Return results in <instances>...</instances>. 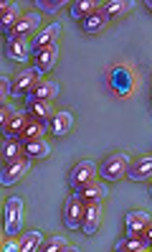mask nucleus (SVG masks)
Returning a JSON list of instances; mask_svg holds the SVG:
<instances>
[{"mask_svg":"<svg viewBox=\"0 0 152 252\" xmlns=\"http://www.w3.org/2000/svg\"><path fill=\"white\" fill-rule=\"evenodd\" d=\"M56 94H58V84H56V82H38L33 90L25 94V105H30V102H36V99L51 102Z\"/></svg>","mask_w":152,"mask_h":252,"instance_id":"nucleus-11","label":"nucleus"},{"mask_svg":"<svg viewBox=\"0 0 152 252\" xmlns=\"http://www.w3.org/2000/svg\"><path fill=\"white\" fill-rule=\"evenodd\" d=\"M147 247H150V242L142 234L140 237H127V240L117 242V250H147Z\"/></svg>","mask_w":152,"mask_h":252,"instance_id":"nucleus-25","label":"nucleus"},{"mask_svg":"<svg viewBox=\"0 0 152 252\" xmlns=\"http://www.w3.org/2000/svg\"><path fill=\"white\" fill-rule=\"evenodd\" d=\"M145 5H147V8H150V10H152V0H147V3H145Z\"/></svg>","mask_w":152,"mask_h":252,"instance_id":"nucleus-33","label":"nucleus"},{"mask_svg":"<svg viewBox=\"0 0 152 252\" xmlns=\"http://www.w3.org/2000/svg\"><path fill=\"white\" fill-rule=\"evenodd\" d=\"M71 127H74V115H71V112H56V115H53V120H51V132H53L56 138L69 135Z\"/></svg>","mask_w":152,"mask_h":252,"instance_id":"nucleus-18","label":"nucleus"},{"mask_svg":"<svg viewBox=\"0 0 152 252\" xmlns=\"http://www.w3.org/2000/svg\"><path fill=\"white\" fill-rule=\"evenodd\" d=\"M38 26H41V16H38V13H25V16H21L18 23H15L13 36H23L25 38L28 33H33Z\"/></svg>","mask_w":152,"mask_h":252,"instance_id":"nucleus-17","label":"nucleus"},{"mask_svg":"<svg viewBox=\"0 0 152 252\" xmlns=\"http://www.w3.org/2000/svg\"><path fill=\"white\" fill-rule=\"evenodd\" d=\"M127 168H129V156L127 153H112L99 166V176L104 181H119L127 173Z\"/></svg>","mask_w":152,"mask_h":252,"instance_id":"nucleus-3","label":"nucleus"},{"mask_svg":"<svg viewBox=\"0 0 152 252\" xmlns=\"http://www.w3.org/2000/svg\"><path fill=\"white\" fill-rule=\"evenodd\" d=\"M150 247H152V242H150Z\"/></svg>","mask_w":152,"mask_h":252,"instance_id":"nucleus-35","label":"nucleus"},{"mask_svg":"<svg viewBox=\"0 0 152 252\" xmlns=\"http://www.w3.org/2000/svg\"><path fill=\"white\" fill-rule=\"evenodd\" d=\"M58 33H61V23H51V26H46L43 31L30 41V51H33V56L38 54V51H43L46 46H51V43H56V38H58Z\"/></svg>","mask_w":152,"mask_h":252,"instance_id":"nucleus-7","label":"nucleus"},{"mask_svg":"<svg viewBox=\"0 0 152 252\" xmlns=\"http://www.w3.org/2000/svg\"><path fill=\"white\" fill-rule=\"evenodd\" d=\"M41 242H43V234L38 229L28 232V234H23V240H21V252H36V250H41Z\"/></svg>","mask_w":152,"mask_h":252,"instance_id":"nucleus-23","label":"nucleus"},{"mask_svg":"<svg viewBox=\"0 0 152 252\" xmlns=\"http://www.w3.org/2000/svg\"><path fill=\"white\" fill-rule=\"evenodd\" d=\"M28 168H30V158L10 160L8 166L3 168V173H0V184H3V186H13L15 181H21V179H23Z\"/></svg>","mask_w":152,"mask_h":252,"instance_id":"nucleus-5","label":"nucleus"},{"mask_svg":"<svg viewBox=\"0 0 152 252\" xmlns=\"http://www.w3.org/2000/svg\"><path fill=\"white\" fill-rule=\"evenodd\" d=\"M150 217L145 212H129L125 217V229H127V237H140L145 234V227H147Z\"/></svg>","mask_w":152,"mask_h":252,"instance_id":"nucleus-15","label":"nucleus"},{"mask_svg":"<svg viewBox=\"0 0 152 252\" xmlns=\"http://www.w3.org/2000/svg\"><path fill=\"white\" fill-rule=\"evenodd\" d=\"M28 120H30L28 115H15V117H10V120L3 125L5 140H21V138H23V130H25V125H28Z\"/></svg>","mask_w":152,"mask_h":252,"instance_id":"nucleus-16","label":"nucleus"},{"mask_svg":"<svg viewBox=\"0 0 152 252\" xmlns=\"http://www.w3.org/2000/svg\"><path fill=\"white\" fill-rule=\"evenodd\" d=\"M36 5H38L43 13H56L61 5H66V3H64V0H38Z\"/></svg>","mask_w":152,"mask_h":252,"instance_id":"nucleus-29","label":"nucleus"},{"mask_svg":"<svg viewBox=\"0 0 152 252\" xmlns=\"http://www.w3.org/2000/svg\"><path fill=\"white\" fill-rule=\"evenodd\" d=\"M33 62H36L38 74H43V71H51V69L56 66V62H58V46H56V43H51V46H46L43 51H38V54L33 56Z\"/></svg>","mask_w":152,"mask_h":252,"instance_id":"nucleus-12","label":"nucleus"},{"mask_svg":"<svg viewBox=\"0 0 152 252\" xmlns=\"http://www.w3.org/2000/svg\"><path fill=\"white\" fill-rule=\"evenodd\" d=\"M106 21H109V18H106L104 8H99L97 13H91L89 18H84V21H81V31H84V33H99L101 28L106 26Z\"/></svg>","mask_w":152,"mask_h":252,"instance_id":"nucleus-19","label":"nucleus"},{"mask_svg":"<svg viewBox=\"0 0 152 252\" xmlns=\"http://www.w3.org/2000/svg\"><path fill=\"white\" fill-rule=\"evenodd\" d=\"M43 130H46V125H41V123H36V120H28V125H25V130H23V138L21 140H36V138H41L43 135Z\"/></svg>","mask_w":152,"mask_h":252,"instance_id":"nucleus-26","label":"nucleus"},{"mask_svg":"<svg viewBox=\"0 0 152 252\" xmlns=\"http://www.w3.org/2000/svg\"><path fill=\"white\" fill-rule=\"evenodd\" d=\"M142 237H145L147 242H152V219L147 221V227H145V234H142Z\"/></svg>","mask_w":152,"mask_h":252,"instance_id":"nucleus-32","label":"nucleus"},{"mask_svg":"<svg viewBox=\"0 0 152 252\" xmlns=\"http://www.w3.org/2000/svg\"><path fill=\"white\" fill-rule=\"evenodd\" d=\"M99 219H101V209L97 201H86V209H84V219H81V232L86 237H91L99 229Z\"/></svg>","mask_w":152,"mask_h":252,"instance_id":"nucleus-9","label":"nucleus"},{"mask_svg":"<svg viewBox=\"0 0 152 252\" xmlns=\"http://www.w3.org/2000/svg\"><path fill=\"white\" fill-rule=\"evenodd\" d=\"M84 209H86L84 196L79 194V191H74V194L66 199V204H64V224H66V229H81Z\"/></svg>","mask_w":152,"mask_h":252,"instance_id":"nucleus-2","label":"nucleus"},{"mask_svg":"<svg viewBox=\"0 0 152 252\" xmlns=\"http://www.w3.org/2000/svg\"><path fill=\"white\" fill-rule=\"evenodd\" d=\"M23 151H25V158H49L51 156V145L46 143V140H41V138H36V140H28L25 145H23Z\"/></svg>","mask_w":152,"mask_h":252,"instance_id":"nucleus-20","label":"nucleus"},{"mask_svg":"<svg viewBox=\"0 0 152 252\" xmlns=\"http://www.w3.org/2000/svg\"><path fill=\"white\" fill-rule=\"evenodd\" d=\"M101 3H97V0H79V3H71V18L76 21H84L89 18L91 13H97Z\"/></svg>","mask_w":152,"mask_h":252,"instance_id":"nucleus-21","label":"nucleus"},{"mask_svg":"<svg viewBox=\"0 0 152 252\" xmlns=\"http://www.w3.org/2000/svg\"><path fill=\"white\" fill-rule=\"evenodd\" d=\"M129 8L132 3H127V0H112V3L104 5V13H106V18H117V16H125Z\"/></svg>","mask_w":152,"mask_h":252,"instance_id":"nucleus-24","label":"nucleus"},{"mask_svg":"<svg viewBox=\"0 0 152 252\" xmlns=\"http://www.w3.org/2000/svg\"><path fill=\"white\" fill-rule=\"evenodd\" d=\"M25 115L30 117V120H36L41 125H49L53 120V112H51V102H43V99H36L30 102V105H25Z\"/></svg>","mask_w":152,"mask_h":252,"instance_id":"nucleus-10","label":"nucleus"},{"mask_svg":"<svg viewBox=\"0 0 152 252\" xmlns=\"http://www.w3.org/2000/svg\"><path fill=\"white\" fill-rule=\"evenodd\" d=\"M0 87H3V90H0L3 99H8V94H13V90H10V79H8V77H3V79H0Z\"/></svg>","mask_w":152,"mask_h":252,"instance_id":"nucleus-30","label":"nucleus"},{"mask_svg":"<svg viewBox=\"0 0 152 252\" xmlns=\"http://www.w3.org/2000/svg\"><path fill=\"white\" fill-rule=\"evenodd\" d=\"M125 176L129 181H145V179H150V176H152V156H145L140 160H134L132 166L127 168Z\"/></svg>","mask_w":152,"mask_h":252,"instance_id":"nucleus-14","label":"nucleus"},{"mask_svg":"<svg viewBox=\"0 0 152 252\" xmlns=\"http://www.w3.org/2000/svg\"><path fill=\"white\" fill-rule=\"evenodd\" d=\"M18 23V5L15 3H0V26H3V33L13 36V28Z\"/></svg>","mask_w":152,"mask_h":252,"instance_id":"nucleus-13","label":"nucleus"},{"mask_svg":"<svg viewBox=\"0 0 152 252\" xmlns=\"http://www.w3.org/2000/svg\"><path fill=\"white\" fill-rule=\"evenodd\" d=\"M3 229L8 237H15L23 229V199L10 196L5 201V214H3Z\"/></svg>","mask_w":152,"mask_h":252,"instance_id":"nucleus-1","label":"nucleus"},{"mask_svg":"<svg viewBox=\"0 0 152 252\" xmlns=\"http://www.w3.org/2000/svg\"><path fill=\"white\" fill-rule=\"evenodd\" d=\"M5 54H8V59H10V62L25 64L28 59H30V54H33V51H30V41H25L23 36H10Z\"/></svg>","mask_w":152,"mask_h":252,"instance_id":"nucleus-6","label":"nucleus"},{"mask_svg":"<svg viewBox=\"0 0 152 252\" xmlns=\"http://www.w3.org/2000/svg\"><path fill=\"white\" fill-rule=\"evenodd\" d=\"M18 156H21V143H18V140H5V145H3V158L10 163V160H18Z\"/></svg>","mask_w":152,"mask_h":252,"instance_id":"nucleus-27","label":"nucleus"},{"mask_svg":"<svg viewBox=\"0 0 152 252\" xmlns=\"http://www.w3.org/2000/svg\"><path fill=\"white\" fill-rule=\"evenodd\" d=\"M97 173H99V168H97L91 160H79V163H76V168H71L69 186H71L74 191H81V189H86L91 181H94Z\"/></svg>","mask_w":152,"mask_h":252,"instance_id":"nucleus-4","label":"nucleus"},{"mask_svg":"<svg viewBox=\"0 0 152 252\" xmlns=\"http://www.w3.org/2000/svg\"><path fill=\"white\" fill-rule=\"evenodd\" d=\"M61 250H74V247H69L66 237H51V240H49V245H46V250H43V252H61Z\"/></svg>","mask_w":152,"mask_h":252,"instance_id":"nucleus-28","label":"nucleus"},{"mask_svg":"<svg viewBox=\"0 0 152 252\" xmlns=\"http://www.w3.org/2000/svg\"><path fill=\"white\" fill-rule=\"evenodd\" d=\"M150 194H152V189H150Z\"/></svg>","mask_w":152,"mask_h":252,"instance_id":"nucleus-34","label":"nucleus"},{"mask_svg":"<svg viewBox=\"0 0 152 252\" xmlns=\"http://www.w3.org/2000/svg\"><path fill=\"white\" fill-rule=\"evenodd\" d=\"M5 252H21V242L15 245V242H5V247H3Z\"/></svg>","mask_w":152,"mask_h":252,"instance_id":"nucleus-31","label":"nucleus"},{"mask_svg":"<svg viewBox=\"0 0 152 252\" xmlns=\"http://www.w3.org/2000/svg\"><path fill=\"white\" fill-rule=\"evenodd\" d=\"M79 194L84 196V201H97V204H99V201L106 196V186H104V184H94V181H91L86 189H81V191H79Z\"/></svg>","mask_w":152,"mask_h":252,"instance_id":"nucleus-22","label":"nucleus"},{"mask_svg":"<svg viewBox=\"0 0 152 252\" xmlns=\"http://www.w3.org/2000/svg\"><path fill=\"white\" fill-rule=\"evenodd\" d=\"M36 84H38V69H23L18 77H15V82H13V94L15 97L28 94Z\"/></svg>","mask_w":152,"mask_h":252,"instance_id":"nucleus-8","label":"nucleus"}]
</instances>
